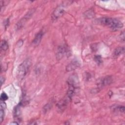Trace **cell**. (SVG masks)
<instances>
[{
	"mask_svg": "<svg viewBox=\"0 0 125 125\" xmlns=\"http://www.w3.org/2000/svg\"><path fill=\"white\" fill-rule=\"evenodd\" d=\"M8 97L5 93L2 92L1 94V95H0V100H1V101H5L7 100L8 99Z\"/></svg>",
	"mask_w": 125,
	"mask_h": 125,
	"instance_id": "11",
	"label": "cell"
},
{
	"mask_svg": "<svg viewBox=\"0 0 125 125\" xmlns=\"http://www.w3.org/2000/svg\"><path fill=\"white\" fill-rule=\"evenodd\" d=\"M4 78L2 77H1L0 78V83H1V85H2L3 83H4Z\"/></svg>",
	"mask_w": 125,
	"mask_h": 125,
	"instance_id": "14",
	"label": "cell"
},
{
	"mask_svg": "<svg viewBox=\"0 0 125 125\" xmlns=\"http://www.w3.org/2000/svg\"><path fill=\"white\" fill-rule=\"evenodd\" d=\"M31 65V61L30 59H26L19 65L17 71L18 79L21 80L24 78L28 73Z\"/></svg>",
	"mask_w": 125,
	"mask_h": 125,
	"instance_id": "2",
	"label": "cell"
},
{
	"mask_svg": "<svg viewBox=\"0 0 125 125\" xmlns=\"http://www.w3.org/2000/svg\"><path fill=\"white\" fill-rule=\"evenodd\" d=\"M43 35V33L42 31H41L39 33H38L36 35V36L33 41V43L35 45L39 44L42 40Z\"/></svg>",
	"mask_w": 125,
	"mask_h": 125,
	"instance_id": "7",
	"label": "cell"
},
{
	"mask_svg": "<svg viewBox=\"0 0 125 125\" xmlns=\"http://www.w3.org/2000/svg\"><path fill=\"white\" fill-rule=\"evenodd\" d=\"M125 107L123 106H120L118 107V110H119L121 112H124L125 111Z\"/></svg>",
	"mask_w": 125,
	"mask_h": 125,
	"instance_id": "13",
	"label": "cell"
},
{
	"mask_svg": "<svg viewBox=\"0 0 125 125\" xmlns=\"http://www.w3.org/2000/svg\"><path fill=\"white\" fill-rule=\"evenodd\" d=\"M95 59V61L98 64H100V63H101L102 61V58H101V57L100 56H96L94 58Z\"/></svg>",
	"mask_w": 125,
	"mask_h": 125,
	"instance_id": "12",
	"label": "cell"
},
{
	"mask_svg": "<svg viewBox=\"0 0 125 125\" xmlns=\"http://www.w3.org/2000/svg\"><path fill=\"white\" fill-rule=\"evenodd\" d=\"M67 49L64 46H61L58 47V49L57 52V58L59 60L61 59L64 56L67 54Z\"/></svg>",
	"mask_w": 125,
	"mask_h": 125,
	"instance_id": "4",
	"label": "cell"
},
{
	"mask_svg": "<svg viewBox=\"0 0 125 125\" xmlns=\"http://www.w3.org/2000/svg\"><path fill=\"white\" fill-rule=\"evenodd\" d=\"M125 51V48L124 47H119L115 49L114 52V56L115 57H118L120 55L123 54Z\"/></svg>",
	"mask_w": 125,
	"mask_h": 125,
	"instance_id": "8",
	"label": "cell"
},
{
	"mask_svg": "<svg viewBox=\"0 0 125 125\" xmlns=\"http://www.w3.org/2000/svg\"><path fill=\"white\" fill-rule=\"evenodd\" d=\"M64 13V10L63 7L61 6H59L57 7L53 12L52 15V18L53 20H56L60 17H61L63 15Z\"/></svg>",
	"mask_w": 125,
	"mask_h": 125,
	"instance_id": "3",
	"label": "cell"
},
{
	"mask_svg": "<svg viewBox=\"0 0 125 125\" xmlns=\"http://www.w3.org/2000/svg\"><path fill=\"white\" fill-rule=\"evenodd\" d=\"M8 48V44L6 41L2 40L0 43V49L2 51H6Z\"/></svg>",
	"mask_w": 125,
	"mask_h": 125,
	"instance_id": "9",
	"label": "cell"
},
{
	"mask_svg": "<svg viewBox=\"0 0 125 125\" xmlns=\"http://www.w3.org/2000/svg\"><path fill=\"white\" fill-rule=\"evenodd\" d=\"M112 82V78L111 76H106L101 80L98 84L100 86H104L110 84Z\"/></svg>",
	"mask_w": 125,
	"mask_h": 125,
	"instance_id": "5",
	"label": "cell"
},
{
	"mask_svg": "<svg viewBox=\"0 0 125 125\" xmlns=\"http://www.w3.org/2000/svg\"><path fill=\"white\" fill-rule=\"evenodd\" d=\"M10 125H18V123H17L16 122H12V123H10Z\"/></svg>",
	"mask_w": 125,
	"mask_h": 125,
	"instance_id": "15",
	"label": "cell"
},
{
	"mask_svg": "<svg viewBox=\"0 0 125 125\" xmlns=\"http://www.w3.org/2000/svg\"><path fill=\"white\" fill-rule=\"evenodd\" d=\"M80 65L79 62L77 61H72L66 68V70L67 71H71L75 70Z\"/></svg>",
	"mask_w": 125,
	"mask_h": 125,
	"instance_id": "6",
	"label": "cell"
},
{
	"mask_svg": "<svg viewBox=\"0 0 125 125\" xmlns=\"http://www.w3.org/2000/svg\"><path fill=\"white\" fill-rule=\"evenodd\" d=\"M4 116V109L0 108V123H1L3 120Z\"/></svg>",
	"mask_w": 125,
	"mask_h": 125,
	"instance_id": "10",
	"label": "cell"
},
{
	"mask_svg": "<svg viewBox=\"0 0 125 125\" xmlns=\"http://www.w3.org/2000/svg\"><path fill=\"white\" fill-rule=\"evenodd\" d=\"M100 22L114 30H119L123 27V23L119 20L111 18L104 17L100 20Z\"/></svg>",
	"mask_w": 125,
	"mask_h": 125,
	"instance_id": "1",
	"label": "cell"
}]
</instances>
